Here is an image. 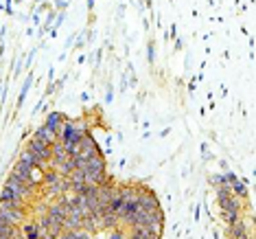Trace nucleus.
Instances as JSON below:
<instances>
[{"mask_svg":"<svg viewBox=\"0 0 256 239\" xmlns=\"http://www.w3.org/2000/svg\"><path fill=\"white\" fill-rule=\"evenodd\" d=\"M59 178H62V176H59V171H44V182H46L48 187L55 185Z\"/></svg>","mask_w":256,"mask_h":239,"instance_id":"obj_14","label":"nucleus"},{"mask_svg":"<svg viewBox=\"0 0 256 239\" xmlns=\"http://www.w3.org/2000/svg\"><path fill=\"white\" fill-rule=\"evenodd\" d=\"M24 215H26V211H22L18 207H13V204L0 200V220L9 222V224H13V226H20L22 222H24Z\"/></svg>","mask_w":256,"mask_h":239,"instance_id":"obj_1","label":"nucleus"},{"mask_svg":"<svg viewBox=\"0 0 256 239\" xmlns=\"http://www.w3.org/2000/svg\"><path fill=\"white\" fill-rule=\"evenodd\" d=\"M221 202V207H224V213H239V207H241V204H239V198H232V196H228V198H221L219 200Z\"/></svg>","mask_w":256,"mask_h":239,"instance_id":"obj_8","label":"nucleus"},{"mask_svg":"<svg viewBox=\"0 0 256 239\" xmlns=\"http://www.w3.org/2000/svg\"><path fill=\"white\" fill-rule=\"evenodd\" d=\"M119 222H121L119 215L112 213V211H108V213L101 218V229H116V226H119Z\"/></svg>","mask_w":256,"mask_h":239,"instance_id":"obj_11","label":"nucleus"},{"mask_svg":"<svg viewBox=\"0 0 256 239\" xmlns=\"http://www.w3.org/2000/svg\"><path fill=\"white\" fill-rule=\"evenodd\" d=\"M110 239H127V237H125L123 231H116V229H114L112 233H110Z\"/></svg>","mask_w":256,"mask_h":239,"instance_id":"obj_17","label":"nucleus"},{"mask_svg":"<svg viewBox=\"0 0 256 239\" xmlns=\"http://www.w3.org/2000/svg\"><path fill=\"white\" fill-rule=\"evenodd\" d=\"M81 222H83L81 215L70 213L68 218H66V220L62 222V229H64V231H79V229H81Z\"/></svg>","mask_w":256,"mask_h":239,"instance_id":"obj_7","label":"nucleus"},{"mask_svg":"<svg viewBox=\"0 0 256 239\" xmlns=\"http://www.w3.org/2000/svg\"><path fill=\"white\" fill-rule=\"evenodd\" d=\"M35 141H40V143H44V145L51 147L53 143L57 141V132H55L53 127H48V125H42L40 130L35 132Z\"/></svg>","mask_w":256,"mask_h":239,"instance_id":"obj_5","label":"nucleus"},{"mask_svg":"<svg viewBox=\"0 0 256 239\" xmlns=\"http://www.w3.org/2000/svg\"><path fill=\"white\" fill-rule=\"evenodd\" d=\"M26 149L35 154V156L40 158V160H46V163L51 160V147L44 145V143H40V141H35V138H31L29 145H26Z\"/></svg>","mask_w":256,"mask_h":239,"instance_id":"obj_4","label":"nucleus"},{"mask_svg":"<svg viewBox=\"0 0 256 239\" xmlns=\"http://www.w3.org/2000/svg\"><path fill=\"white\" fill-rule=\"evenodd\" d=\"M127 239H144V237H140V235H133V233H129V237ZM155 239H160V237H155Z\"/></svg>","mask_w":256,"mask_h":239,"instance_id":"obj_19","label":"nucleus"},{"mask_svg":"<svg viewBox=\"0 0 256 239\" xmlns=\"http://www.w3.org/2000/svg\"><path fill=\"white\" fill-rule=\"evenodd\" d=\"M68 180H70V185H83V182H86V171H83V169H75L68 176Z\"/></svg>","mask_w":256,"mask_h":239,"instance_id":"obj_13","label":"nucleus"},{"mask_svg":"<svg viewBox=\"0 0 256 239\" xmlns=\"http://www.w3.org/2000/svg\"><path fill=\"white\" fill-rule=\"evenodd\" d=\"M62 239H75V235H72V231H66L62 235Z\"/></svg>","mask_w":256,"mask_h":239,"instance_id":"obj_18","label":"nucleus"},{"mask_svg":"<svg viewBox=\"0 0 256 239\" xmlns=\"http://www.w3.org/2000/svg\"><path fill=\"white\" fill-rule=\"evenodd\" d=\"M18 229H22L20 235L24 237V239H40V229H37V222H22Z\"/></svg>","mask_w":256,"mask_h":239,"instance_id":"obj_6","label":"nucleus"},{"mask_svg":"<svg viewBox=\"0 0 256 239\" xmlns=\"http://www.w3.org/2000/svg\"><path fill=\"white\" fill-rule=\"evenodd\" d=\"M230 235L232 239H246V226H243V222H235V224H230Z\"/></svg>","mask_w":256,"mask_h":239,"instance_id":"obj_12","label":"nucleus"},{"mask_svg":"<svg viewBox=\"0 0 256 239\" xmlns=\"http://www.w3.org/2000/svg\"><path fill=\"white\" fill-rule=\"evenodd\" d=\"M72 235H75V239H90V235H88V231H83V229L72 231Z\"/></svg>","mask_w":256,"mask_h":239,"instance_id":"obj_16","label":"nucleus"},{"mask_svg":"<svg viewBox=\"0 0 256 239\" xmlns=\"http://www.w3.org/2000/svg\"><path fill=\"white\" fill-rule=\"evenodd\" d=\"M0 239H4V237H0Z\"/></svg>","mask_w":256,"mask_h":239,"instance_id":"obj_21","label":"nucleus"},{"mask_svg":"<svg viewBox=\"0 0 256 239\" xmlns=\"http://www.w3.org/2000/svg\"><path fill=\"white\" fill-rule=\"evenodd\" d=\"M33 169L35 167H31V165H26V163H22V160H18V165L13 167V171H11V176H15L18 180H22L26 187H31L33 191H35V180H33Z\"/></svg>","mask_w":256,"mask_h":239,"instance_id":"obj_2","label":"nucleus"},{"mask_svg":"<svg viewBox=\"0 0 256 239\" xmlns=\"http://www.w3.org/2000/svg\"><path fill=\"white\" fill-rule=\"evenodd\" d=\"M64 121H66V116H64V114H59V112H51V114H48V116H46V123H44V125L53 127V130H55V132H57V130H59V127H62V125H64Z\"/></svg>","mask_w":256,"mask_h":239,"instance_id":"obj_10","label":"nucleus"},{"mask_svg":"<svg viewBox=\"0 0 256 239\" xmlns=\"http://www.w3.org/2000/svg\"><path fill=\"white\" fill-rule=\"evenodd\" d=\"M20 229L18 226H13V224H9V222H4V220H0V237H4V239H11L13 235H18Z\"/></svg>","mask_w":256,"mask_h":239,"instance_id":"obj_9","label":"nucleus"},{"mask_svg":"<svg viewBox=\"0 0 256 239\" xmlns=\"http://www.w3.org/2000/svg\"><path fill=\"white\" fill-rule=\"evenodd\" d=\"M138 207L142 211H158L160 204H158V198H155L153 191H149V189H138Z\"/></svg>","mask_w":256,"mask_h":239,"instance_id":"obj_3","label":"nucleus"},{"mask_svg":"<svg viewBox=\"0 0 256 239\" xmlns=\"http://www.w3.org/2000/svg\"><path fill=\"white\" fill-rule=\"evenodd\" d=\"M11 239H24V237H22V235H20V233H18V235H13V237H11Z\"/></svg>","mask_w":256,"mask_h":239,"instance_id":"obj_20","label":"nucleus"},{"mask_svg":"<svg viewBox=\"0 0 256 239\" xmlns=\"http://www.w3.org/2000/svg\"><path fill=\"white\" fill-rule=\"evenodd\" d=\"M232 193H235L237 198H246L248 189H246V185H241V182H235V185H232Z\"/></svg>","mask_w":256,"mask_h":239,"instance_id":"obj_15","label":"nucleus"}]
</instances>
